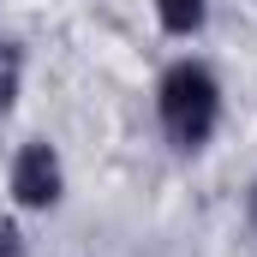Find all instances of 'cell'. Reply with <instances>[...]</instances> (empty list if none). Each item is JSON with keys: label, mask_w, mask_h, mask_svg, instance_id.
Listing matches in <instances>:
<instances>
[{"label": "cell", "mask_w": 257, "mask_h": 257, "mask_svg": "<svg viewBox=\"0 0 257 257\" xmlns=\"http://www.w3.org/2000/svg\"><path fill=\"white\" fill-rule=\"evenodd\" d=\"M215 114H221V90L203 66H174L162 78V126L180 150H197L209 132H215Z\"/></svg>", "instance_id": "1"}, {"label": "cell", "mask_w": 257, "mask_h": 257, "mask_svg": "<svg viewBox=\"0 0 257 257\" xmlns=\"http://www.w3.org/2000/svg\"><path fill=\"white\" fill-rule=\"evenodd\" d=\"M12 192H18V203H30V209H48V203L60 197V162H54L48 144H30V150L18 156V168H12Z\"/></svg>", "instance_id": "2"}, {"label": "cell", "mask_w": 257, "mask_h": 257, "mask_svg": "<svg viewBox=\"0 0 257 257\" xmlns=\"http://www.w3.org/2000/svg\"><path fill=\"white\" fill-rule=\"evenodd\" d=\"M18 78H24V54H18V42H0V114L18 102Z\"/></svg>", "instance_id": "3"}, {"label": "cell", "mask_w": 257, "mask_h": 257, "mask_svg": "<svg viewBox=\"0 0 257 257\" xmlns=\"http://www.w3.org/2000/svg\"><path fill=\"white\" fill-rule=\"evenodd\" d=\"M162 24L174 36H192L197 24H203V0H162Z\"/></svg>", "instance_id": "4"}, {"label": "cell", "mask_w": 257, "mask_h": 257, "mask_svg": "<svg viewBox=\"0 0 257 257\" xmlns=\"http://www.w3.org/2000/svg\"><path fill=\"white\" fill-rule=\"evenodd\" d=\"M0 257H24V245H18V227H12V221H0Z\"/></svg>", "instance_id": "5"}]
</instances>
